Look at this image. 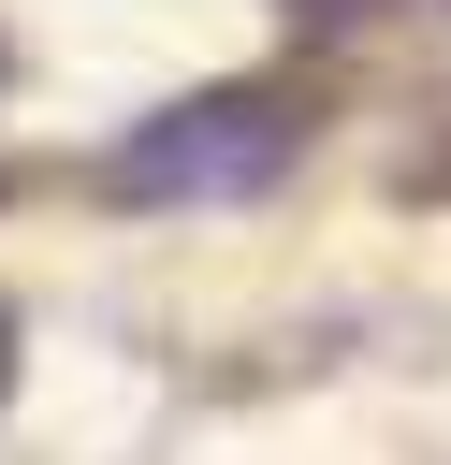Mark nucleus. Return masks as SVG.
Masks as SVG:
<instances>
[{"label":"nucleus","mask_w":451,"mask_h":465,"mask_svg":"<svg viewBox=\"0 0 451 465\" xmlns=\"http://www.w3.org/2000/svg\"><path fill=\"white\" fill-rule=\"evenodd\" d=\"M306 145V116H291V87H204V102H175V116H145L102 174L131 189V203H218V189H262L276 160Z\"/></svg>","instance_id":"obj_1"}]
</instances>
